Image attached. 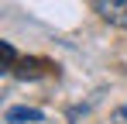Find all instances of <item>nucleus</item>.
I'll return each instance as SVG.
<instances>
[{
    "label": "nucleus",
    "instance_id": "obj_2",
    "mask_svg": "<svg viewBox=\"0 0 127 124\" xmlns=\"http://www.w3.org/2000/svg\"><path fill=\"white\" fill-rule=\"evenodd\" d=\"M3 121H7V124H41L45 114L38 110V107H10Z\"/></svg>",
    "mask_w": 127,
    "mask_h": 124
},
{
    "label": "nucleus",
    "instance_id": "obj_1",
    "mask_svg": "<svg viewBox=\"0 0 127 124\" xmlns=\"http://www.w3.org/2000/svg\"><path fill=\"white\" fill-rule=\"evenodd\" d=\"M93 7H96V14H100L106 24L127 31V0H96Z\"/></svg>",
    "mask_w": 127,
    "mask_h": 124
},
{
    "label": "nucleus",
    "instance_id": "obj_3",
    "mask_svg": "<svg viewBox=\"0 0 127 124\" xmlns=\"http://www.w3.org/2000/svg\"><path fill=\"white\" fill-rule=\"evenodd\" d=\"M110 124H127V107H117L110 114Z\"/></svg>",
    "mask_w": 127,
    "mask_h": 124
},
{
    "label": "nucleus",
    "instance_id": "obj_4",
    "mask_svg": "<svg viewBox=\"0 0 127 124\" xmlns=\"http://www.w3.org/2000/svg\"><path fill=\"white\" fill-rule=\"evenodd\" d=\"M93 3H96V0H93Z\"/></svg>",
    "mask_w": 127,
    "mask_h": 124
}]
</instances>
